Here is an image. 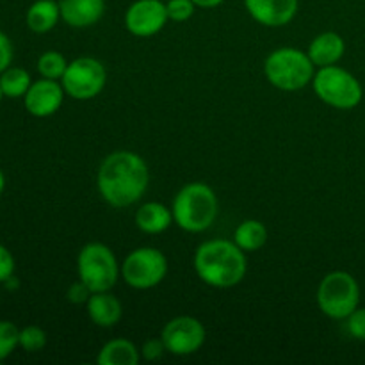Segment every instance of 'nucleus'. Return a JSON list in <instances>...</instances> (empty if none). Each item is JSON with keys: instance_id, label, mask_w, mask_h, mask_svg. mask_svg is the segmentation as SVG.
<instances>
[{"instance_id": "nucleus-1", "label": "nucleus", "mask_w": 365, "mask_h": 365, "mask_svg": "<svg viewBox=\"0 0 365 365\" xmlns=\"http://www.w3.org/2000/svg\"><path fill=\"white\" fill-rule=\"evenodd\" d=\"M148 182L150 171L145 159L134 152L118 150L100 164L96 187L109 205L125 209L141 200L148 189Z\"/></svg>"}, {"instance_id": "nucleus-2", "label": "nucleus", "mask_w": 365, "mask_h": 365, "mask_svg": "<svg viewBox=\"0 0 365 365\" xmlns=\"http://www.w3.org/2000/svg\"><path fill=\"white\" fill-rule=\"evenodd\" d=\"M246 255L234 241L212 239L198 246L195 253V271L203 284L216 289H230L246 277Z\"/></svg>"}, {"instance_id": "nucleus-3", "label": "nucleus", "mask_w": 365, "mask_h": 365, "mask_svg": "<svg viewBox=\"0 0 365 365\" xmlns=\"http://www.w3.org/2000/svg\"><path fill=\"white\" fill-rule=\"evenodd\" d=\"M220 210L216 192L203 182H191L177 192L173 200V221L189 234H200L214 225Z\"/></svg>"}, {"instance_id": "nucleus-4", "label": "nucleus", "mask_w": 365, "mask_h": 365, "mask_svg": "<svg viewBox=\"0 0 365 365\" xmlns=\"http://www.w3.org/2000/svg\"><path fill=\"white\" fill-rule=\"evenodd\" d=\"M316 64L309 53L292 46L277 48L267 56L264 73L269 84L282 91H298L309 86L316 75Z\"/></svg>"}, {"instance_id": "nucleus-5", "label": "nucleus", "mask_w": 365, "mask_h": 365, "mask_svg": "<svg viewBox=\"0 0 365 365\" xmlns=\"http://www.w3.org/2000/svg\"><path fill=\"white\" fill-rule=\"evenodd\" d=\"M312 84L321 102L335 109H355L364 98V89L359 78L335 64L319 68L314 75Z\"/></svg>"}, {"instance_id": "nucleus-6", "label": "nucleus", "mask_w": 365, "mask_h": 365, "mask_svg": "<svg viewBox=\"0 0 365 365\" xmlns=\"http://www.w3.org/2000/svg\"><path fill=\"white\" fill-rule=\"evenodd\" d=\"M78 280L84 282L91 292H106L116 285L121 274L113 250L102 242H89L77 257Z\"/></svg>"}, {"instance_id": "nucleus-7", "label": "nucleus", "mask_w": 365, "mask_h": 365, "mask_svg": "<svg viewBox=\"0 0 365 365\" xmlns=\"http://www.w3.org/2000/svg\"><path fill=\"white\" fill-rule=\"evenodd\" d=\"M360 303V285L346 271H331L317 287V305L331 319H346Z\"/></svg>"}, {"instance_id": "nucleus-8", "label": "nucleus", "mask_w": 365, "mask_h": 365, "mask_svg": "<svg viewBox=\"0 0 365 365\" xmlns=\"http://www.w3.org/2000/svg\"><path fill=\"white\" fill-rule=\"evenodd\" d=\"M168 259L160 250L143 246L127 255L121 264V277L132 289H153L166 278Z\"/></svg>"}, {"instance_id": "nucleus-9", "label": "nucleus", "mask_w": 365, "mask_h": 365, "mask_svg": "<svg viewBox=\"0 0 365 365\" xmlns=\"http://www.w3.org/2000/svg\"><path fill=\"white\" fill-rule=\"evenodd\" d=\"M107 71L95 57H78L68 63L61 84L73 100H91L103 91Z\"/></svg>"}, {"instance_id": "nucleus-10", "label": "nucleus", "mask_w": 365, "mask_h": 365, "mask_svg": "<svg viewBox=\"0 0 365 365\" xmlns=\"http://www.w3.org/2000/svg\"><path fill=\"white\" fill-rule=\"evenodd\" d=\"M207 337L202 321L192 316H178L168 321L160 331L164 346L171 355L187 356L198 351Z\"/></svg>"}, {"instance_id": "nucleus-11", "label": "nucleus", "mask_w": 365, "mask_h": 365, "mask_svg": "<svg viewBox=\"0 0 365 365\" xmlns=\"http://www.w3.org/2000/svg\"><path fill=\"white\" fill-rule=\"evenodd\" d=\"M166 2L163 0H135L125 13V27L138 38L155 36L168 24Z\"/></svg>"}, {"instance_id": "nucleus-12", "label": "nucleus", "mask_w": 365, "mask_h": 365, "mask_svg": "<svg viewBox=\"0 0 365 365\" xmlns=\"http://www.w3.org/2000/svg\"><path fill=\"white\" fill-rule=\"evenodd\" d=\"M64 95L66 91H64L63 84L52 81V78L41 77L39 81L32 82L29 91L25 93V109L34 118H48L61 109Z\"/></svg>"}, {"instance_id": "nucleus-13", "label": "nucleus", "mask_w": 365, "mask_h": 365, "mask_svg": "<svg viewBox=\"0 0 365 365\" xmlns=\"http://www.w3.org/2000/svg\"><path fill=\"white\" fill-rule=\"evenodd\" d=\"M250 16L264 27H284L298 14V0H245Z\"/></svg>"}, {"instance_id": "nucleus-14", "label": "nucleus", "mask_w": 365, "mask_h": 365, "mask_svg": "<svg viewBox=\"0 0 365 365\" xmlns=\"http://www.w3.org/2000/svg\"><path fill=\"white\" fill-rule=\"evenodd\" d=\"M61 20L75 29L98 24L106 13V0H61Z\"/></svg>"}, {"instance_id": "nucleus-15", "label": "nucleus", "mask_w": 365, "mask_h": 365, "mask_svg": "<svg viewBox=\"0 0 365 365\" xmlns=\"http://www.w3.org/2000/svg\"><path fill=\"white\" fill-rule=\"evenodd\" d=\"M86 305H88L89 319L100 328L116 327L123 317V307L116 296L110 294V291L93 292Z\"/></svg>"}, {"instance_id": "nucleus-16", "label": "nucleus", "mask_w": 365, "mask_h": 365, "mask_svg": "<svg viewBox=\"0 0 365 365\" xmlns=\"http://www.w3.org/2000/svg\"><path fill=\"white\" fill-rule=\"evenodd\" d=\"M346 52V43L341 34L337 32H323V34L316 36L309 46V57L316 66H331L337 64L342 59Z\"/></svg>"}, {"instance_id": "nucleus-17", "label": "nucleus", "mask_w": 365, "mask_h": 365, "mask_svg": "<svg viewBox=\"0 0 365 365\" xmlns=\"http://www.w3.org/2000/svg\"><path fill=\"white\" fill-rule=\"evenodd\" d=\"M173 212L164 203L148 202L135 212V227L145 234H163L171 227Z\"/></svg>"}, {"instance_id": "nucleus-18", "label": "nucleus", "mask_w": 365, "mask_h": 365, "mask_svg": "<svg viewBox=\"0 0 365 365\" xmlns=\"http://www.w3.org/2000/svg\"><path fill=\"white\" fill-rule=\"evenodd\" d=\"M61 20V9L59 2L56 0H36L31 4L25 14V21L27 27L36 34H45V32L52 31Z\"/></svg>"}, {"instance_id": "nucleus-19", "label": "nucleus", "mask_w": 365, "mask_h": 365, "mask_svg": "<svg viewBox=\"0 0 365 365\" xmlns=\"http://www.w3.org/2000/svg\"><path fill=\"white\" fill-rule=\"evenodd\" d=\"M96 362L100 365H135L139 362V349L127 339H113L100 349Z\"/></svg>"}, {"instance_id": "nucleus-20", "label": "nucleus", "mask_w": 365, "mask_h": 365, "mask_svg": "<svg viewBox=\"0 0 365 365\" xmlns=\"http://www.w3.org/2000/svg\"><path fill=\"white\" fill-rule=\"evenodd\" d=\"M267 228L266 225L257 220H246L235 228L234 242L242 250V252H257L264 248L267 242Z\"/></svg>"}, {"instance_id": "nucleus-21", "label": "nucleus", "mask_w": 365, "mask_h": 365, "mask_svg": "<svg viewBox=\"0 0 365 365\" xmlns=\"http://www.w3.org/2000/svg\"><path fill=\"white\" fill-rule=\"evenodd\" d=\"M31 84V73L24 68L9 66L0 73V88L6 98H24Z\"/></svg>"}, {"instance_id": "nucleus-22", "label": "nucleus", "mask_w": 365, "mask_h": 365, "mask_svg": "<svg viewBox=\"0 0 365 365\" xmlns=\"http://www.w3.org/2000/svg\"><path fill=\"white\" fill-rule=\"evenodd\" d=\"M68 68L66 57L56 50H48V52L41 53L38 59V71L41 77L52 78V81H59L63 78L64 71Z\"/></svg>"}, {"instance_id": "nucleus-23", "label": "nucleus", "mask_w": 365, "mask_h": 365, "mask_svg": "<svg viewBox=\"0 0 365 365\" xmlns=\"http://www.w3.org/2000/svg\"><path fill=\"white\" fill-rule=\"evenodd\" d=\"M20 346V328L11 321H0V362L9 359Z\"/></svg>"}, {"instance_id": "nucleus-24", "label": "nucleus", "mask_w": 365, "mask_h": 365, "mask_svg": "<svg viewBox=\"0 0 365 365\" xmlns=\"http://www.w3.org/2000/svg\"><path fill=\"white\" fill-rule=\"evenodd\" d=\"M46 346V334L43 328L34 327H25L20 330V348L27 353L41 351Z\"/></svg>"}, {"instance_id": "nucleus-25", "label": "nucleus", "mask_w": 365, "mask_h": 365, "mask_svg": "<svg viewBox=\"0 0 365 365\" xmlns=\"http://www.w3.org/2000/svg\"><path fill=\"white\" fill-rule=\"evenodd\" d=\"M195 9L196 4L192 0H168L166 2L168 18L171 21H177V24L187 21L195 14Z\"/></svg>"}, {"instance_id": "nucleus-26", "label": "nucleus", "mask_w": 365, "mask_h": 365, "mask_svg": "<svg viewBox=\"0 0 365 365\" xmlns=\"http://www.w3.org/2000/svg\"><path fill=\"white\" fill-rule=\"evenodd\" d=\"M348 331L356 341H365V309H355L346 317Z\"/></svg>"}, {"instance_id": "nucleus-27", "label": "nucleus", "mask_w": 365, "mask_h": 365, "mask_svg": "<svg viewBox=\"0 0 365 365\" xmlns=\"http://www.w3.org/2000/svg\"><path fill=\"white\" fill-rule=\"evenodd\" d=\"M91 289L88 287V285L84 284L82 280L75 282V284L70 285V289H68V302L73 303V305H82V303H88V299L91 298Z\"/></svg>"}, {"instance_id": "nucleus-28", "label": "nucleus", "mask_w": 365, "mask_h": 365, "mask_svg": "<svg viewBox=\"0 0 365 365\" xmlns=\"http://www.w3.org/2000/svg\"><path fill=\"white\" fill-rule=\"evenodd\" d=\"M14 257L4 245H0V284L14 274Z\"/></svg>"}, {"instance_id": "nucleus-29", "label": "nucleus", "mask_w": 365, "mask_h": 365, "mask_svg": "<svg viewBox=\"0 0 365 365\" xmlns=\"http://www.w3.org/2000/svg\"><path fill=\"white\" fill-rule=\"evenodd\" d=\"M13 56H14V50H13V43H11L9 36H7L6 32L0 31V73L11 66V63H13Z\"/></svg>"}, {"instance_id": "nucleus-30", "label": "nucleus", "mask_w": 365, "mask_h": 365, "mask_svg": "<svg viewBox=\"0 0 365 365\" xmlns=\"http://www.w3.org/2000/svg\"><path fill=\"white\" fill-rule=\"evenodd\" d=\"M166 351L168 349H166V346H164L163 339L160 337L150 339V341H146L141 348V355L145 356L146 360H159Z\"/></svg>"}, {"instance_id": "nucleus-31", "label": "nucleus", "mask_w": 365, "mask_h": 365, "mask_svg": "<svg viewBox=\"0 0 365 365\" xmlns=\"http://www.w3.org/2000/svg\"><path fill=\"white\" fill-rule=\"evenodd\" d=\"M196 4V7H202V9H212V7L221 6L225 0H192Z\"/></svg>"}, {"instance_id": "nucleus-32", "label": "nucleus", "mask_w": 365, "mask_h": 365, "mask_svg": "<svg viewBox=\"0 0 365 365\" xmlns=\"http://www.w3.org/2000/svg\"><path fill=\"white\" fill-rule=\"evenodd\" d=\"M4 285H6V289H9V291H14V289H18V280L16 278H14V274L11 278H7L6 282H4Z\"/></svg>"}, {"instance_id": "nucleus-33", "label": "nucleus", "mask_w": 365, "mask_h": 365, "mask_svg": "<svg viewBox=\"0 0 365 365\" xmlns=\"http://www.w3.org/2000/svg\"><path fill=\"white\" fill-rule=\"evenodd\" d=\"M4 189H6V175H4V171L0 170V195L4 192Z\"/></svg>"}, {"instance_id": "nucleus-34", "label": "nucleus", "mask_w": 365, "mask_h": 365, "mask_svg": "<svg viewBox=\"0 0 365 365\" xmlns=\"http://www.w3.org/2000/svg\"><path fill=\"white\" fill-rule=\"evenodd\" d=\"M2 98H4V93H2V88H0V102H2Z\"/></svg>"}]
</instances>
